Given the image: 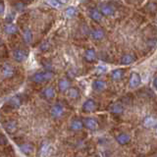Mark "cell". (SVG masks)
I'll return each instance as SVG.
<instances>
[{
  "label": "cell",
  "mask_w": 157,
  "mask_h": 157,
  "mask_svg": "<svg viewBox=\"0 0 157 157\" xmlns=\"http://www.w3.org/2000/svg\"><path fill=\"white\" fill-rule=\"evenodd\" d=\"M4 9H5L4 3L3 2H0V15H1L4 12Z\"/></svg>",
  "instance_id": "obj_34"
},
{
  "label": "cell",
  "mask_w": 157,
  "mask_h": 157,
  "mask_svg": "<svg viewBox=\"0 0 157 157\" xmlns=\"http://www.w3.org/2000/svg\"><path fill=\"white\" fill-rule=\"evenodd\" d=\"M58 88L61 92L68 91L70 88V82L67 78H60L58 82Z\"/></svg>",
  "instance_id": "obj_9"
},
{
  "label": "cell",
  "mask_w": 157,
  "mask_h": 157,
  "mask_svg": "<svg viewBox=\"0 0 157 157\" xmlns=\"http://www.w3.org/2000/svg\"><path fill=\"white\" fill-rule=\"evenodd\" d=\"M46 3L48 5H50V6L53 8H58L61 5V3L59 1H57V0H49V1H46Z\"/></svg>",
  "instance_id": "obj_29"
},
{
  "label": "cell",
  "mask_w": 157,
  "mask_h": 157,
  "mask_svg": "<svg viewBox=\"0 0 157 157\" xmlns=\"http://www.w3.org/2000/svg\"><path fill=\"white\" fill-rule=\"evenodd\" d=\"M14 6L18 10V11H22V10H24L25 7H26V5H25L24 3H22V2H18V3H15Z\"/></svg>",
  "instance_id": "obj_31"
},
{
  "label": "cell",
  "mask_w": 157,
  "mask_h": 157,
  "mask_svg": "<svg viewBox=\"0 0 157 157\" xmlns=\"http://www.w3.org/2000/svg\"><path fill=\"white\" fill-rule=\"evenodd\" d=\"M105 87H106V83L103 81L96 80L92 82V88L96 91H101L103 90H105Z\"/></svg>",
  "instance_id": "obj_15"
},
{
  "label": "cell",
  "mask_w": 157,
  "mask_h": 157,
  "mask_svg": "<svg viewBox=\"0 0 157 157\" xmlns=\"http://www.w3.org/2000/svg\"><path fill=\"white\" fill-rule=\"evenodd\" d=\"M83 127V123L80 120H74L72 121L71 125H70V129L73 131H80L82 129Z\"/></svg>",
  "instance_id": "obj_21"
},
{
  "label": "cell",
  "mask_w": 157,
  "mask_h": 157,
  "mask_svg": "<svg viewBox=\"0 0 157 157\" xmlns=\"http://www.w3.org/2000/svg\"><path fill=\"white\" fill-rule=\"evenodd\" d=\"M23 38L24 41L26 42L27 44L31 43L33 40V33L29 29H25L23 31Z\"/></svg>",
  "instance_id": "obj_17"
},
{
  "label": "cell",
  "mask_w": 157,
  "mask_h": 157,
  "mask_svg": "<svg viewBox=\"0 0 157 157\" xmlns=\"http://www.w3.org/2000/svg\"><path fill=\"white\" fill-rule=\"evenodd\" d=\"M50 147H49V145L47 144H43L42 145H41V147H40V155L42 156V157H45V156H47L48 155V153H49V149Z\"/></svg>",
  "instance_id": "obj_27"
},
{
  "label": "cell",
  "mask_w": 157,
  "mask_h": 157,
  "mask_svg": "<svg viewBox=\"0 0 157 157\" xmlns=\"http://www.w3.org/2000/svg\"><path fill=\"white\" fill-rule=\"evenodd\" d=\"M27 57H28V53L25 50H22V49H16V50L13 52L14 60L19 63L24 62L27 59Z\"/></svg>",
  "instance_id": "obj_2"
},
{
  "label": "cell",
  "mask_w": 157,
  "mask_h": 157,
  "mask_svg": "<svg viewBox=\"0 0 157 157\" xmlns=\"http://www.w3.org/2000/svg\"><path fill=\"white\" fill-rule=\"evenodd\" d=\"M130 140H131V136L128 135V134H120L119 136H116V140H117V142L119 144H121V145H125V144H127L128 142L130 141Z\"/></svg>",
  "instance_id": "obj_13"
},
{
  "label": "cell",
  "mask_w": 157,
  "mask_h": 157,
  "mask_svg": "<svg viewBox=\"0 0 157 157\" xmlns=\"http://www.w3.org/2000/svg\"><path fill=\"white\" fill-rule=\"evenodd\" d=\"M85 59L87 62H93L95 60V51L93 49H87L85 52Z\"/></svg>",
  "instance_id": "obj_19"
},
{
  "label": "cell",
  "mask_w": 157,
  "mask_h": 157,
  "mask_svg": "<svg viewBox=\"0 0 157 157\" xmlns=\"http://www.w3.org/2000/svg\"><path fill=\"white\" fill-rule=\"evenodd\" d=\"M123 106L121 103L117 102V103H114L112 106H111V112L114 113V114H120V113L123 112Z\"/></svg>",
  "instance_id": "obj_24"
},
{
  "label": "cell",
  "mask_w": 157,
  "mask_h": 157,
  "mask_svg": "<svg viewBox=\"0 0 157 157\" xmlns=\"http://www.w3.org/2000/svg\"><path fill=\"white\" fill-rule=\"evenodd\" d=\"M123 74H124V71L123 70H114L112 73H111V78H112V80L113 81H119V80H121L122 78V77H123Z\"/></svg>",
  "instance_id": "obj_23"
},
{
  "label": "cell",
  "mask_w": 157,
  "mask_h": 157,
  "mask_svg": "<svg viewBox=\"0 0 157 157\" xmlns=\"http://www.w3.org/2000/svg\"><path fill=\"white\" fill-rule=\"evenodd\" d=\"M3 32L6 34H15L18 33V27L14 24H6L3 28Z\"/></svg>",
  "instance_id": "obj_11"
},
{
  "label": "cell",
  "mask_w": 157,
  "mask_h": 157,
  "mask_svg": "<svg viewBox=\"0 0 157 157\" xmlns=\"http://www.w3.org/2000/svg\"><path fill=\"white\" fill-rule=\"evenodd\" d=\"M156 125V119L152 116H146L144 119V126L145 128H152Z\"/></svg>",
  "instance_id": "obj_16"
},
{
  "label": "cell",
  "mask_w": 157,
  "mask_h": 157,
  "mask_svg": "<svg viewBox=\"0 0 157 157\" xmlns=\"http://www.w3.org/2000/svg\"><path fill=\"white\" fill-rule=\"evenodd\" d=\"M78 90H77L76 87H70L69 88V90H68V96L72 98V99H76V98L78 97Z\"/></svg>",
  "instance_id": "obj_26"
},
{
  "label": "cell",
  "mask_w": 157,
  "mask_h": 157,
  "mask_svg": "<svg viewBox=\"0 0 157 157\" xmlns=\"http://www.w3.org/2000/svg\"><path fill=\"white\" fill-rule=\"evenodd\" d=\"M90 18L95 22H100L102 19V14L100 13V11H98L96 9H91L90 12Z\"/></svg>",
  "instance_id": "obj_18"
},
{
  "label": "cell",
  "mask_w": 157,
  "mask_h": 157,
  "mask_svg": "<svg viewBox=\"0 0 157 157\" xmlns=\"http://www.w3.org/2000/svg\"><path fill=\"white\" fill-rule=\"evenodd\" d=\"M13 19H14V14L13 13H10L8 16L6 17V19H5V21H6L7 24H12Z\"/></svg>",
  "instance_id": "obj_32"
},
{
  "label": "cell",
  "mask_w": 157,
  "mask_h": 157,
  "mask_svg": "<svg viewBox=\"0 0 157 157\" xmlns=\"http://www.w3.org/2000/svg\"><path fill=\"white\" fill-rule=\"evenodd\" d=\"M153 85H154V86L157 88V78H154V81H153Z\"/></svg>",
  "instance_id": "obj_35"
},
{
  "label": "cell",
  "mask_w": 157,
  "mask_h": 157,
  "mask_svg": "<svg viewBox=\"0 0 157 157\" xmlns=\"http://www.w3.org/2000/svg\"><path fill=\"white\" fill-rule=\"evenodd\" d=\"M140 82H141V78L137 73H132L131 76H130V86L131 87H136V86H139L140 85Z\"/></svg>",
  "instance_id": "obj_5"
},
{
  "label": "cell",
  "mask_w": 157,
  "mask_h": 157,
  "mask_svg": "<svg viewBox=\"0 0 157 157\" xmlns=\"http://www.w3.org/2000/svg\"><path fill=\"white\" fill-rule=\"evenodd\" d=\"M100 13L104 16H111L114 13V9L108 4H103L100 6Z\"/></svg>",
  "instance_id": "obj_12"
},
{
  "label": "cell",
  "mask_w": 157,
  "mask_h": 157,
  "mask_svg": "<svg viewBox=\"0 0 157 157\" xmlns=\"http://www.w3.org/2000/svg\"><path fill=\"white\" fill-rule=\"evenodd\" d=\"M134 61H135V57L131 55V54H125L121 58V63L124 64V65H130Z\"/></svg>",
  "instance_id": "obj_20"
},
{
  "label": "cell",
  "mask_w": 157,
  "mask_h": 157,
  "mask_svg": "<svg viewBox=\"0 0 157 157\" xmlns=\"http://www.w3.org/2000/svg\"><path fill=\"white\" fill-rule=\"evenodd\" d=\"M91 36L93 39H95V40H99V39L103 38V36H104V32L100 29H94V31L91 33Z\"/></svg>",
  "instance_id": "obj_22"
},
{
  "label": "cell",
  "mask_w": 157,
  "mask_h": 157,
  "mask_svg": "<svg viewBox=\"0 0 157 157\" xmlns=\"http://www.w3.org/2000/svg\"><path fill=\"white\" fill-rule=\"evenodd\" d=\"M20 149H21L25 154H29L33 152V146L29 144H24L20 145Z\"/></svg>",
  "instance_id": "obj_25"
},
{
  "label": "cell",
  "mask_w": 157,
  "mask_h": 157,
  "mask_svg": "<svg viewBox=\"0 0 157 157\" xmlns=\"http://www.w3.org/2000/svg\"><path fill=\"white\" fill-rule=\"evenodd\" d=\"M76 14V9L74 7H68L66 10H65V15L67 17L71 18V17H74Z\"/></svg>",
  "instance_id": "obj_28"
},
{
  "label": "cell",
  "mask_w": 157,
  "mask_h": 157,
  "mask_svg": "<svg viewBox=\"0 0 157 157\" xmlns=\"http://www.w3.org/2000/svg\"><path fill=\"white\" fill-rule=\"evenodd\" d=\"M156 132H157V126H156Z\"/></svg>",
  "instance_id": "obj_37"
},
{
  "label": "cell",
  "mask_w": 157,
  "mask_h": 157,
  "mask_svg": "<svg viewBox=\"0 0 157 157\" xmlns=\"http://www.w3.org/2000/svg\"><path fill=\"white\" fill-rule=\"evenodd\" d=\"M106 72V67L105 66H98L95 69V74L96 75H102Z\"/></svg>",
  "instance_id": "obj_30"
},
{
  "label": "cell",
  "mask_w": 157,
  "mask_h": 157,
  "mask_svg": "<svg viewBox=\"0 0 157 157\" xmlns=\"http://www.w3.org/2000/svg\"><path fill=\"white\" fill-rule=\"evenodd\" d=\"M2 74H3L4 78H10L14 76L15 70L11 65H9V64H4L3 67H2Z\"/></svg>",
  "instance_id": "obj_6"
},
{
  "label": "cell",
  "mask_w": 157,
  "mask_h": 157,
  "mask_svg": "<svg viewBox=\"0 0 157 157\" xmlns=\"http://www.w3.org/2000/svg\"><path fill=\"white\" fill-rule=\"evenodd\" d=\"M22 104V100H21V98H20V96H13L11 99H10L8 101V105L10 107H12L14 108V109H16V108H19L20 106H21Z\"/></svg>",
  "instance_id": "obj_14"
},
{
  "label": "cell",
  "mask_w": 157,
  "mask_h": 157,
  "mask_svg": "<svg viewBox=\"0 0 157 157\" xmlns=\"http://www.w3.org/2000/svg\"><path fill=\"white\" fill-rule=\"evenodd\" d=\"M4 128L8 134H14L17 131V122L15 120H9L4 124Z\"/></svg>",
  "instance_id": "obj_7"
},
{
  "label": "cell",
  "mask_w": 157,
  "mask_h": 157,
  "mask_svg": "<svg viewBox=\"0 0 157 157\" xmlns=\"http://www.w3.org/2000/svg\"><path fill=\"white\" fill-rule=\"evenodd\" d=\"M48 48H49V43H47V42L43 43L42 45L40 46V49H41L42 51H45V50H47Z\"/></svg>",
  "instance_id": "obj_33"
},
{
  "label": "cell",
  "mask_w": 157,
  "mask_h": 157,
  "mask_svg": "<svg viewBox=\"0 0 157 157\" xmlns=\"http://www.w3.org/2000/svg\"><path fill=\"white\" fill-rule=\"evenodd\" d=\"M54 74L51 71H44L40 73H36L32 77V81L36 83H42L44 82H47L53 78Z\"/></svg>",
  "instance_id": "obj_1"
},
{
  "label": "cell",
  "mask_w": 157,
  "mask_h": 157,
  "mask_svg": "<svg viewBox=\"0 0 157 157\" xmlns=\"http://www.w3.org/2000/svg\"><path fill=\"white\" fill-rule=\"evenodd\" d=\"M96 108L95 101L92 99H87L85 103L82 104V110L86 112H93Z\"/></svg>",
  "instance_id": "obj_8"
},
{
  "label": "cell",
  "mask_w": 157,
  "mask_h": 157,
  "mask_svg": "<svg viewBox=\"0 0 157 157\" xmlns=\"http://www.w3.org/2000/svg\"><path fill=\"white\" fill-rule=\"evenodd\" d=\"M41 94L45 99L49 100V99H52V98L55 96V90H54V88L52 86H48L42 90Z\"/></svg>",
  "instance_id": "obj_10"
},
{
  "label": "cell",
  "mask_w": 157,
  "mask_h": 157,
  "mask_svg": "<svg viewBox=\"0 0 157 157\" xmlns=\"http://www.w3.org/2000/svg\"><path fill=\"white\" fill-rule=\"evenodd\" d=\"M82 123H83V126H85L86 129L91 130V131L96 130L98 127V123L96 122L95 119H93V118H86V119L82 121Z\"/></svg>",
  "instance_id": "obj_4"
},
{
  "label": "cell",
  "mask_w": 157,
  "mask_h": 157,
  "mask_svg": "<svg viewBox=\"0 0 157 157\" xmlns=\"http://www.w3.org/2000/svg\"><path fill=\"white\" fill-rule=\"evenodd\" d=\"M64 114V108L60 105V104H55L51 107L50 109V115L55 118V119H58V118L62 117Z\"/></svg>",
  "instance_id": "obj_3"
},
{
  "label": "cell",
  "mask_w": 157,
  "mask_h": 157,
  "mask_svg": "<svg viewBox=\"0 0 157 157\" xmlns=\"http://www.w3.org/2000/svg\"><path fill=\"white\" fill-rule=\"evenodd\" d=\"M3 43H4V42H3V40H2V38L0 37V46H2V45H3Z\"/></svg>",
  "instance_id": "obj_36"
}]
</instances>
